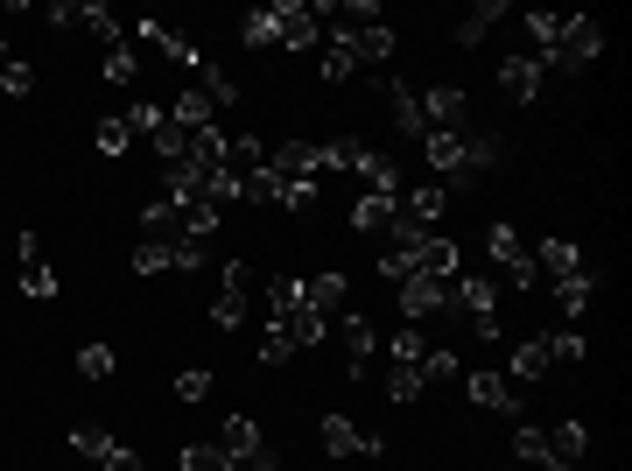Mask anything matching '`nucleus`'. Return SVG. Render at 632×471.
Masks as SVG:
<instances>
[{
    "instance_id": "nucleus-27",
    "label": "nucleus",
    "mask_w": 632,
    "mask_h": 471,
    "mask_svg": "<svg viewBox=\"0 0 632 471\" xmlns=\"http://www.w3.org/2000/svg\"><path fill=\"white\" fill-rule=\"evenodd\" d=\"M500 0H478V8L464 14V22H457V50H478V43H485V35H492V22H500Z\"/></svg>"
},
{
    "instance_id": "nucleus-33",
    "label": "nucleus",
    "mask_w": 632,
    "mask_h": 471,
    "mask_svg": "<svg viewBox=\"0 0 632 471\" xmlns=\"http://www.w3.org/2000/svg\"><path fill=\"white\" fill-rule=\"evenodd\" d=\"M302 303V275H267V317H289Z\"/></svg>"
},
{
    "instance_id": "nucleus-13",
    "label": "nucleus",
    "mask_w": 632,
    "mask_h": 471,
    "mask_svg": "<svg viewBox=\"0 0 632 471\" xmlns=\"http://www.w3.org/2000/svg\"><path fill=\"white\" fill-rule=\"evenodd\" d=\"M338 338H344V373H366V360H373V317L366 310H344L338 317Z\"/></svg>"
},
{
    "instance_id": "nucleus-46",
    "label": "nucleus",
    "mask_w": 632,
    "mask_h": 471,
    "mask_svg": "<svg viewBox=\"0 0 632 471\" xmlns=\"http://www.w3.org/2000/svg\"><path fill=\"white\" fill-rule=\"evenodd\" d=\"M43 22H50V29H78V22H85V8H78V0H50Z\"/></svg>"
},
{
    "instance_id": "nucleus-40",
    "label": "nucleus",
    "mask_w": 632,
    "mask_h": 471,
    "mask_svg": "<svg viewBox=\"0 0 632 471\" xmlns=\"http://www.w3.org/2000/svg\"><path fill=\"white\" fill-rule=\"evenodd\" d=\"M92 141H99V156L120 162V156H127V141H133V127L120 120V113H113V120H99V135H92Z\"/></svg>"
},
{
    "instance_id": "nucleus-5",
    "label": "nucleus",
    "mask_w": 632,
    "mask_h": 471,
    "mask_svg": "<svg viewBox=\"0 0 632 471\" xmlns=\"http://www.w3.org/2000/svg\"><path fill=\"white\" fill-rule=\"evenodd\" d=\"M583 458H590V422L583 416L548 422V471H583Z\"/></svg>"
},
{
    "instance_id": "nucleus-14",
    "label": "nucleus",
    "mask_w": 632,
    "mask_h": 471,
    "mask_svg": "<svg viewBox=\"0 0 632 471\" xmlns=\"http://www.w3.org/2000/svg\"><path fill=\"white\" fill-rule=\"evenodd\" d=\"M400 212H408L415 225H429V233H436V218H443L450 212V191H443V183H408V191H400Z\"/></svg>"
},
{
    "instance_id": "nucleus-7",
    "label": "nucleus",
    "mask_w": 632,
    "mask_h": 471,
    "mask_svg": "<svg viewBox=\"0 0 632 471\" xmlns=\"http://www.w3.org/2000/svg\"><path fill=\"white\" fill-rule=\"evenodd\" d=\"M267 169H275V141H260V135H233L225 141V176L239 183H254V176H267Z\"/></svg>"
},
{
    "instance_id": "nucleus-41",
    "label": "nucleus",
    "mask_w": 632,
    "mask_h": 471,
    "mask_svg": "<svg viewBox=\"0 0 632 471\" xmlns=\"http://www.w3.org/2000/svg\"><path fill=\"white\" fill-rule=\"evenodd\" d=\"M120 120H127V127H133V135H156V127H162V120H169V106H156V99H133V106H127V113H120Z\"/></svg>"
},
{
    "instance_id": "nucleus-11",
    "label": "nucleus",
    "mask_w": 632,
    "mask_h": 471,
    "mask_svg": "<svg viewBox=\"0 0 632 471\" xmlns=\"http://www.w3.org/2000/svg\"><path fill=\"white\" fill-rule=\"evenodd\" d=\"M527 254H534V268H542L548 289H555V281H577V275H583V247H577V239H563V233L542 239V247H527Z\"/></svg>"
},
{
    "instance_id": "nucleus-17",
    "label": "nucleus",
    "mask_w": 632,
    "mask_h": 471,
    "mask_svg": "<svg viewBox=\"0 0 632 471\" xmlns=\"http://www.w3.org/2000/svg\"><path fill=\"white\" fill-rule=\"evenodd\" d=\"M394 204H400V197H373V191H358V197H352V233H358V239H379V233L394 225Z\"/></svg>"
},
{
    "instance_id": "nucleus-43",
    "label": "nucleus",
    "mask_w": 632,
    "mask_h": 471,
    "mask_svg": "<svg viewBox=\"0 0 632 471\" xmlns=\"http://www.w3.org/2000/svg\"><path fill=\"white\" fill-rule=\"evenodd\" d=\"M211 247H218V239H176V268L183 275H204L211 268Z\"/></svg>"
},
{
    "instance_id": "nucleus-36",
    "label": "nucleus",
    "mask_w": 632,
    "mask_h": 471,
    "mask_svg": "<svg viewBox=\"0 0 632 471\" xmlns=\"http://www.w3.org/2000/svg\"><path fill=\"white\" fill-rule=\"evenodd\" d=\"M260 360H267V366H289V360H296V338L281 331L275 317H267V331H260Z\"/></svg>"
},
{
    "instance_id": "nucleus-2",
    "label": "nucleus",
    "mask_w": 632,
    "mask_h": 471,
    "mask_svg": "<svg viewBox=\"0 0 632 471\" xmlns=\"http://www.w3.org/2000/svg\"><path fill=\"white\" fill-rule=\"evenodd\" d=\"M267 14H275V43H281V50H317V43H323L310 0H275Z\"/></svg>"
},
{
    "instance_id": "nucleus-39",
    "label": "nucleus",
    "mask_w": 632,
    "mask_h": 471,
    "mask_svg": "<svg viewBox=\"0 0 632 471\" xmlns=\"http://www.w3.org/2000/svg\"><path fill=\"white\" fill-rule=\"evenodd\" d=\"M0 92H8V99H29V92H35V64L8 56V64H0Z\"/></svg>"
},
{
    "instance_id": "nucleus-44",
    "label": "nucleus",
    "mask_w": 632,
    "mask_h": 471,
    "mask_svg": "<svg viewBox=\"0 0 632 471\" xmlns=\"http://www.w3.org/2000/svg\"><path fill=\"white\" fill-rule=\"evenodd\" d=\"M183 471H233V458H225L218 443H190L183 450Z\"/></svg>"
},
{
    "instance_id": "nucleus-21",
    "label": "nucleus",
    "mask_w": 632,
    "mask_h": 471,
    "mask_svg": "<svg viewBox=\"0 0 632 471\" xmlns=\"http://www.w3.org/2000/svg\"><path fill=\"white\" fill-rule=\"evenodd\" d=\"M527 22V43H534V64H555V43H563V14H548V8H534V14H521Z\"/></svg>"
},
{
    "instance_id": "nucleus-12",
    "label": "nucleus",
    "mask_w": 632,
    "mask_h": 471,
    "mask_svg": "<svg viewBox=\"0 0 632 471\" xmlns=\"http://www.w3.org/2000/svg\"><path fill=\"white\" fill-rule=\"evenodd\" d=\"M415 275L457 281V275H464V247H457L450 233H429V239H421V247H415Z\"/></svg>"
},
{
    "instance_id": "nucleus-24",
    "label": "nucleus",
    "mask_w": 632,
    "mask_h": 471,
    "mask_svg": "<svg viewBox=\"0 0 632 471\" xmlns=\"http://www.w3.org/2000/svg\"><path fill=\"white\" fill-rule=\"evenodd\" d=\"M513 464L548 471V429L542 422H513Z\"/></svg>"
},
{
    "instance_id": "nucleus-4",
    "label": "nucleus",
    "mask_w": 632,
    "mask_h": 471,
    "mask_svg": "<svg viewBox=\"0 0 632 471\" xmlns=\"http://www.w3.org/2000/svg\"><path fill=\"white\" fill-rule=\"evenodd\" d=\"M302 310H317L323 324H338V317L352 310V281H344L338 268H323V275H302Z\"/></svg>"
},
{
    "instance_id": "nucleus-37",
    "label": "nucleus",
    "mask_w": 632,
    "mask_h": 471,
    "mask_svg": "<svg viewBox=\"0 0 632 471\" xmlns=\"http://www.w3.org/2000/svg\"><path fill=\"white\" fill-rule=\"evenodd\" d=\"M421 394H429V387H421V373H415V366H387V402L408 408V402H421Z\"/></svg>"
},
{
    "instance_id": "nucleus-10",
    "label": "nucleus",
    "mask_w": 632,
    "mask_h": 471,
    "mask_svg": "<svg viewBox=\"0 0 632 471\" xmlns=\"http://www.w3.org/2000/svg\"><path fill=\"white\" fill-rule=\"evenodd\" d=\"M464 394H471V408H506V416H521V394H513V381L500 366H478V373H464Z\"/></svg>"
},
{
    "instance_id": "nucleus-25",
    "label": "nucleus",
    "mask_w": 632,
    "mask_h": 471,
    "mask_svg": "<svg viewBox=\"0 0 632 471\" xmlns=\"http://www.w3.org/2000/svg\"><path fill=\"white\" fill-rule=\"evenodd\" d=\"M78 29H92V43H99V50L127 43V22H120V14L106 8V0H85V22H78Z\"/></svg>"
},
{
    "instance_id": "nucleus-6",
    "label": "nucleus",
    "mask_w": 632,
    "mask_h": 471,
    "mask_svg": "<svg viewBox=\"0 0 632 471\" xmlns=\"http://www.w3.org/2000/svg\"><path fill=\"white\" fill-rule=\"evenodd\" d=\"M317 437H323V450H331V458H379V450H387L373 429H358L352 416H323Z\"/></svg>"
},
{
    "instance_id": "nucleus-19",
    "label": "nucleus",
    "mask_w": 632,
    "mask_h": 471,
    "mask_svg": "<svg viewBox=\"0 0 632 471\" xmlns=\"http://www.w3.org/2000/svg\"><path fill=\"white\" fill-rule=\"evenodd\" d=\"M99 78H106L113 92H133V85H141V50H133V43H113V50L99 56Z\"/></svg>"
},
{
    "instance_id": "nucleus-22",
    "label": "nucleus",
    "mask_w": 632,
    "mask_h": 471,
    "mask_svg": "<svg viewBox=\"0 0 632 471\" xmlns=\"http://www.w3.org/2000/svg\"><path fill=\"white\" fill-rule=\"evenodd\" d=\"M485 254H492V268H500V275L527 254V239L513 233V218H492V225H485Z\"/></svg>"
},
{
    "instance_id": "nucleus-1",
    "label": "nucleus",
    "mask_w": 632,
    "mask_h": 471,
    "mask_svg": "<svg viewBox=\"0 0 632 471\" xmlns=\"http://www.w3.org/2000/svg\"><path fill=\"white\" fill-rule=\"evenodd\" d=\"M598 56H604V29L590 22V14H563V43H555V64H548V71L577 78V71H590Z\"/></svg>"
},
{
    "instance_id": "nucleus-9",
    "label": "nucleus",
    "mask_w": 632,
    "mask_h": 471,
    "mask_svg": "<svg viewBox=\"0 0 632 471\" xmlns=\"http://www.w3.org/2000/svg\"><path fill=\"white\" fill-rule=\"evenodd\" d=\"M492 85H500V99H513V106H534V99H542V64H534V56H500Z\"/></svg>"
},
{
    "instance_id": "nucleus-32",
    "label": "nucleus",
    "mask_w": 632,
    "mask_h": 471,
    "mask_svg": "<svg viewBox=\"0 0 632 471\" xmlns=\"http://www.w3.org/2000/svg\"><path fill=\"white\" fill-rule=\"evenodd\" d=\"M211 324H218V331H239V324H246V289H225V281H218V296H211Z\"/></svg>"
},
{
    "instance_id": "nucleus-8",
    "label": "nucleus",
    "mask_w": 632,
    "mask_h": 471,
    "mask_svg": "<svg viewBox=\"0 0 632 471\" xmlns=\"http://www.w3.org/2000/svg\"><path fill=\"white\" fill-rule=\"evenodd\" d=\"M14 260H22V296H29V303H50V296H56V268L43 260V239L22 233V239H14Z\"/></svg>"
},
{
    "instance_id": "nucleus-49",
    "label": "nucleus",
    "mask_w": 632,
    "mask_h": 471,
    "mask_svg": "<svg viewBox=\"0 0 632 471\" xmlns=\"http://www.w3.org/2000/svg\"><path fill=\"white\" fill-rule=\"evenodd\" d=\"M0 64H8V43H0Z\"/></svg>"
},
{
    "instance_id": "nucleus-38",
    "label": "nucleus",
    "mask_w": 632,
    "mask_h": 471,
    "mask_svg": "<svg viewBox=\"0 0 632 471\" xmlns=\"http://www.w3.org/2000/svg\"><path fill=\"white\" fill-rule=\"evenodd\" d=\"M176 402H183V408L211 402V366H183V373H176Z\"/></svg>"
},
{
    "instance_id": "nucleus-3",
    "label": "nucleus",
    "mask_w": 632,
    "mask_h": 471,
    "mask_svg": "<svg viewBox=\"0 0 632 471\" xmlns=\"http://www.w3.org/2000/svg\"><path fill=\"white\" fill-rule=\"evenodd\" d=\"M400 317H408V324L450 317V281H436V275H408V281H400Z\"/></svg>"
},
{
    "instance_id": "nucleus-23",
    "label": "nucleus",
    "mask_w": 632,
    "mask_h": 471,
    "mask_svg": "<svg viewBox=\"0 0 632 471\" xmlns=\"http://www.w3.org/2000/svg\"><path fill=\"white\" fill-rule=\"evenodd\" d=\"M394 43H400V35H394V22H373V29H358V35H352V56H358V71H366V64H387V56H394Z\"/></svg>"
},
{
    "instance_id": "nucleus-18",
    "label": "nucleus",
    "mask_w": 632,
    "mask_h": 471,
    "mask_svg": "<svg viewBox=\"0 0 632 471\" xmlns=\"http://www.w3.org/2000/svg\"><path fill=\"white\" fill-rule=\"evenodd\" d=\"M415 373H421V387H457V381H464V352H457V345H429Z\"/></svg>"
},
{
    "instance_id": "nucleus-48",
    "label": "nucleus",
    "mask_w": 632,
    "mask_h": 471,
    "mask_svg": "<svg viewBox=\"0 0 632 471\" xmlns=\"http://www.w3.org/2000/svg\"><path fill=\"white\" fill-rule=\"evenodd\" d=\"M233 471H281V458H275V443H267V450H254V458H239Z\"/></svg>"
},
{
    "instance_id": "nucleus-15",
    "label": "nucleus",
    "mask_w": 632,
    "mask_h": 471,
    "mask_svg": "<svg viewBox=\"0 0 632 471\" xmlns=\"http://www.w3.org/2000/svg\"><path fill=\"white\" fill-rule=\"evenodd\" d=\"M548 366H555V360H548V338H521V345H513V360H506L500 373H506L513 387H534Z\"/></svg>"
},
{
    "instance_id": "nucleus-29",
    "label": "nucleus",
    "mask_w": 632,
    "mask_h": 471,
    "mask_svg": "<svg viewBox=\"0 0 632 471\" xmlns=\"http://www.w3.org/2000/svg\"><path fill=\"white\" fill-rule=\"evenodd\" d=\"M148 148H156V162H162V169H169V162H183V156H190V127H183V120H162L156 135H148Z\"/></svg>"
},
{
    "instance_id": "nucleus-34",
    "label": "nucleus",
    "mask_w": 632,
    "mask_h": 471,
    "mask_svg": "<svg viewBox=\"0 0 632 471\" xmlns=\"http://www.w3.org/2000/svg\"><path fill=\"white\" fill-rule=\"evenodd\" d=\"M113 366H120V360H113L106 338H92V345L78 352V373H85V381H113Z\"/></svg>"
},
{
    "instance_id": "nucleus-30",
    "label": "nucleus",
    "mask_w": 632,
    "mask_h": 471,
    "mask_svg": "<svg viewBox=\"0 0 632 471\" xmlns=\"http://www.w3.org/2000/svg\"><path fill=\"white\" fill-rule=\"evenodd\" d=\"M239 43H246V50H260V56H267V50H281V43H275V14H267V8H246V14H239Z\"/></svg>"
},
{
    "instance_id": "nucleus-20",
    "label": "nucleus",
    "mask_w": 632,
    "mask_h": 471,
    "mask_svg": "<svg viewBox=\"0 0 632 471\" xmlns=\"http://www.w3.org/2000/svg\"><path fill=\"white\" fill-rule=\"evenodd\" d=\"M218 450H225V458H254V450H267V437H260V422L254 416H225V429H218Z\"/></svg>"
},
{
    "instance_id": "nucleus-42",
    "label": "nucleus",
    "mask_w": 632,
    "mask_h": 471,
    "mask_svg": "<svg viewBox=\"0 0 632 471\" xmlns=\"http://www.w3.org/2000/svg\"><path fill=\"white\" fill-rule=\"evenodd\" d=\"M317 191H323L317 176H296V183H281V197H275V204H281V212H310V204H317Z\"/></svg>"
},
{
    "instance_id": "nucleus-35",
    "label": "nucleus",
    "mask_w": 632,
    "mask_h": 471,
    "mask_svg": "<svg viewBox=\"0 0 632 471\" xmlns=\"http://www.w3.org/2000/svg\"><path fill=\"white\" fill-rule=\"evenodd\" d=\"M71 450H78V458H92V464H99L106 458V450H113V437H106V429L99 422H78V429H71V437H64Z\"/></svg>"
},
{
    "instance_id": "nucleus-47",
    "label": "nucleus",
    "mask_w": 632,
    "mask_h": 471,
    "mask_svg": "<svg viewBox=\"0 0 632 471\" xmlns=\"http://www.w3.org/2000/svg\"><path fill=\"white\" fill-rule=\"evenodd\" d=\"M99 471H141V450H133V443H113L106 458H99Z\"/></svg>"
},
{
    "instance_id": "nucleus-16",
    "label": "nucleus",
    "mask_w": 632,
    "mask_h": 471,
    "mask_svg": "<svg viewBox=\"0 0 632 471\" xmlns=\"http://www.w3.org/2000/svg\"><path fill=\"white\" fill-rule=\"evenodd\" d=\"M317 78L323 85H352L358 78V56H352L344 35H323V43H317Z\"/></svg>"
},
{
    "instance_id": "nucleus-28",
    "label": "nucleus",
    "mask_w": 632,
    "mask_h": 471,
    "mask_svg": "<svg viewBox=\"0 0 632 471\" xmlns=\"http://www.w3.org/2000/svg\"><path fill=\"white\" fill-rule=\"evenodd\" d=\"M548 296H555V310H563L569 324H577V317L590 310V296H598V275H577V281H555Z\"/></svg>"
},
{
    "instance_id": "nucleus-31",
    "label": "nucleus",
    "mask_w": 632,
    "mask_h": 471,
    "mask_svg": "<svg viewBox=\"0 0 632 471\" xmlns=\"http://www.w3.org/2000/svg\"><path fill=\"white\" fill-rule=\"evenodd\" d=\"M421 352H429V331H421V324H400V331L387 338V360H394V366H421Z\"/></svg>"
},
{
    "instance_id": "nucleus-26",
    "label": "nucleus",
    "mask_w": 632,
    "mask_h": 471,
    "mask_svg": "<svg viewBox=\"0 0 632 471\" xmlns=\"http://www.w3.org/2000/svg\"><path fill=\"white\" fill-rule=\"evenodd\" d=\"M275 324H281V331L296 338V352H310V345H323V338H331V324H323L317 310H302V303H296L289 317H275Z\"/></svg>"
},
{
    "instance_id": "nucleus-45",
    "label": "nucleus",
    "mask_w": 632,
    "mask_h": 471,
    "mask_svg": "<svg viewBox=\"0 0 632 471\" xmlns=\"http://www.w3.org/2000/svg\"><path fill=\"white\" fill-rule=\"evenodd\" d=\"M169 268H176L169 247H133V275H169Z\"/></svg>"
}]
</instances>
